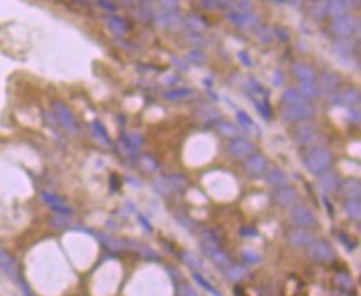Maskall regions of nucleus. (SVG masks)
<instances>
[{
    "label": "nucleus",
    "mask_w": 361,
    "mask_h": 296,
    "mask_svg": "<svg viewBox=\"0 0 361 296\" xmlns=\"http://www.w3.org/2000/svg\"><path fill=\"white\" fill-rule=\"evenodd\" d=\"M333 156L332 152L325 149V147H315L306 152L305 159H304V166L310 174H323L328 167L332 166Z\"/></svg>",
    "instance_id": "f257e3e1"
},
{
    "label": "nucleus",
    "mask_w": 361,
    "mask_h": 296,
    "mask_svg": "<svg viewBox=\"0 0 361 296\" xmlns=\"http://www.w3.org/2000/svg\"><path fill=\"white\" fill-rule=\"evenodd\" d=\"M52 109H53V113H55V118L60 121V124L63 128L73 134L78 133V123H76L75 116H73V113L70 111V108H66L65 104L60 101H55L52 104Z\"/></svg>",
    "instance_id": "f03ea898"
},
{
    "label": "nucleus",
    "mask_w": 361,
    "mask_h": 296,
    "mask_svg": "<svg viewBox=\"0 0 361 296\" xmlns=\"http://www.w3.org/2000/svg\"><path fill=\"white\" fill-rule=\"evenodd\" d=\"M308 255L313 262L316 263H333L335 262V252L333 248L325 242H315L313 245L308 247Z\"/></svg>",
    "instance_id": "7ed1b4c3"
},
{
    "label": "nucleus",
    "mask_w": 361,
    "mask_h": 296,
    "mask_svg": "<svg viewBox=\"0 0 361 296\" xmlns=\"http://www.w3.org/2000/svg\"><path fill=\"white\" fill-rule=\"evenodd\" d=\"M290 219L298 227H315L316 225V217L313 214V210L305 207V205H295V207L290 210Z\"/></svg>",
    "instance_id": "20e7f679"
},
{
    "label": "nucleus",
    "mask_w": 361,
    "mask_h": 296,
    "mask_svg": "<svg viewBox=\"0 0 361 296\" xmlns=\"http://www.w3.org/2000/svg\"><path fill=\"white\" fill-rule=\"evenodd\" d=\"M313 116V109L310 106H288L282 111V119L286 123H296V121L308 119Z\"/></svg>",
    "instance_id": "39448f33"
},
{
    "label": "nucleus",
    "mask_w": 361,
    "mask_h": 296,
    "mask_svg": "<svg viewBox=\"0 0 361 296\" xmlns=\"http://www.w3.org/2000/svg\"><path fill=\"white\" fill-rule=\"evenodd\" d=\"M354 28H356V20L353 17H346V15L335 17V20L332 22V30L340 36H350Z\"/></svg>",
    "instance_id": "423d86ee"
},
{
    "label": "nucleus",
    "mask_w": 361,
    "mask_h": 296,
    "mask_svg": "<svg viewBox=\"0 0 361 296\" xmlns=\"http://www.w3.org/2000/svg\"><path fill=\"white\" fill-rule=\"evenodd\" d=\"M229 152L236 159H244V157H248L254 152V144L250 141L244 139V137H237L229 144Z\"/></svg>",
    "instance_id": "0eeeda50"
},
{
    "label": "nucleus",
    "mask_w": 361,
    "mask_h": 296,
    "mask_svg": "<svg viewBox=\"0 0 361 296\" xmlns=\"http://www.w3.org/2000/svg\"><path fill=\"white\" fill-rule=\"evenodd\" d=\"M227 18H229V22H232L234 25H237V27L240 28L252 27V25H256L258 22L257 15L244 13V12H229L227 13Z\"/></svg>",
    "instance_id": "6e6552de"
},
{
    "label": "nucleus",
    "mask_w": 361,
    "mask_h": 296,
    "mask_svg": "<svg viewBox=\"0 0 361 296\" xmlns=\"http://www.w3.org/2000/svg\"><path fill=\"white\" fill-rule=\"evenodd\" d=\"M246 169L250 176H260L265 169H267V161L262 154H254L252 157H248L246 162Z\"/></svg>",
    "instance_id": "1a4fd4ad"
},
{
    "label": "nucleus",
    "mask_w": 361,
    "mask_h": 296,
    "mask_svg": "<svg viewBox=\"0 0 361 296\" xmlns=\"http://www.w3.org/2000/svg\"><path fill=\"white\" fill-rule=\"evenodd\" d=\"M333 103L335 104H348V106L358 104L360 103V91L354 88H346L343 93L333 96Z\"/></svg>",
    "instance_id": "9d476101"
},
{
    "label": "nucleus",
    "mask_w": 361,
    "mask_h": 296,
    "mask_svg": "<svg viewBox=\"0 0 361 296\" xmlns=\"http://www.w3.org/2000/svg\"><path fill=\"white\" fill-rule=\"evenodd\" d=\"M156 22L161 27H172L179 22V13L176 8H164L156 15Z\"/></svg>",
    "instance_id": "9b49d317"
},
{
    "label": "nucleus",
    "mask_w": 361,
    "mask_h": 296,
    "mask_svg": "<svg viewBox=\"0 0 361 296\" xmlns=\"http://www.w3.org/2000/svg\"><path fill=\"white\" fill-rule=\"evenodd\" d=\"M288 240H290L292 245L298 247V248L310 247V245H313V243L316 242L315 237H313L310 232H294V234H290Z\"/></svg>",
    "instance_id": "f8f14e48"
},
{
    "label": "nucleus",
    "mask_w": 361,
    "mask_h": 296,
    "mask_svg": "<svg viewBox=\"0 0 361 296\" xmlns=\"http://www.w3.org/2000/svg\"><path fill=\"white\" fill-rule=\"evenodd\" d=\"M282 99L288 106H306V101H308V99L300 91H296V89H286V91H284Z\"/></svg>",
    "instance_id": "ddd939ff"
},
{
    "label": "nucleus",
    "mask_w": 361,
    "mask_h": 296,
    "mask_svg": "<svg viewBox=\"0 0 361 296\" xmlns=\"http://www.w3.org/2000/svg\"><path fill=\"white\" fill-rule=\"evenodd\" d=\"M275 200L280 205H292L296 200V190L294 187H284L275 192Z\"/></svg>",
    "instance_id": "4468645a"
},
{
    "label": "nucleus",
    "mask_w": 361,
    "mask_h": 296,
    "mask_svg": "<svg viewBox=\"0 0 361 296\" xmlns=\"http://www.w3.org/2000/svg\"><path fill=\"white\" fill-rule=\"evenodd\" d=\"M294 73L296 75V78H300L302 83H313L316 78L313 68H310L308 65H304V63H296V65H294Z\"/></svg>",
    "instance_id": "2eb2a0df"
},
{
    "label": "nucleus",
    "mask_w": 361,
    "mask_h": 296,
    "mask_svg": "<svg viewBox=\"0 0 361 296\" xmlns=\"http://www.w3.org/2000/svg\"><path fill=\"white\" fill-rule=\"evenodd\" d=\"M340 84V78L336 75H333V73H325L322 78H320V91L323 93H333L336 91Z\"/></svg>",
    "instance_id": "dca6fc26"
},
{
    "label": "nucleus",
    "mask_w": 361,
    "mask_h": 296,
    "mask_svg": "<svg viewBox=\"0 0 361 296\" xmlns=\"http://www.w3.org/2000/svg\"><path fill=\"white\" fill-rule=\"evenodd\" d=\"M42 197H44L45 202L48 204L53 210H56V212H60V214H72V209L66 207V205L62 202V199L56 197V195L48 194V192H44V194H42Z\"/></svg>",
    "instance_id": "f3484780"
},
{
    "label": "nucleus",
    "mask_w": 361,
    "mask_h": 296,
    "mask_svg": "<svg viewBox=\"0 0 361 296\" xmlns=\"http://www.w3.org/2000/svg\"><path fill=\"white\" fill-rule=\"evenodd\" d=\"M108 27L111 28L113 33L120 35V36H123L126 31L130 30L128 22H126L124 18H121V17H110L108 18Z\"/></svg>",
    "instance_id": "a211bd4d"
},
{
    "label": "nucleus",
    "mask_w": 361,
    "mask_h": 296,
    "mask_svg": "<svg viewBox=\"0 0 361 296\" xmlns=\"http://www.w3.org/2000/svg\"><path fill=\"white\" fill-rule=\"evenodd\" d=\"M265 181H267L268 186H272V187H282L286 184V174L284 171H280V169H274V171H270L267 174Z\"/></svg>",
    "instance_id": "6ab92c4d"
},
{
    "label": "nucleus",
    "mask_w": 361,
    "mask_h": 296,
    "mask_svg": "<svg viewBox=\"0 0 361 296\" xmlns=\"http://www.w3.org/2000/svg\"><path fill=\"white\" fill-rule=\"evenodd\" d=\"M313 134H315V126L305 124L302 126V128H298V131L295 133V139L296 142H300V144H306V142H312Z\"/></svg>",
    "instance_id": "aec40b11"
},
{
    "label": "nucleus",
    "mask_w": 361,
    "mask_h": 296,
    "mask_svg": "<svg viewBox=\"0 0 361 296\" xmlns=\"http://www.w3.org/2000/svg\"><path fill=\"white\" fill-rule=\"evenodd\" d=\"M320 187L328 190V192H333V190H336V187H338V177H336V174H333V172L322 174V177H320Z\"/></svg>",
    "instance_id": "412c9836"
},
{
    "label": "nucleus",
    "mask_w": 361,
    "mask_h": 296,
    "mask_svg": "<svg viewBox=\"0 0 361 296\" xmlns=\"http://www.w3.org/2000/svg\"><path fill=\"white\" fill-rule=\"evenodd\" d=\"M343 192L344 195H348L350 199H354L358 200L360 194H361V186L356 179H350V181L343 182Z\"/></svg>",
    "instance_id": "4be33fe9"
},
{
    "label": "nucleus",
    "mask_w": 361,
    "mask_h": 296,
    "mask_svg": "<svg viewBox=\"0 0 361 296\" xmlns=\"http://www.w3.org/2000/svg\"><path fill=\"white\" fill-rule=\"evenodd\" d=\"M333 283H335L340 290H343V292H350V290H353V278L350 277L348 273H344V272L335 275Z\"/></svg>",
    "instance_id": "5701e85b"
},
{
    "label": "nucleus",
    "mask_w": 361,
    "mask_h": 296,
    "mask_svg": "<svg viewBox=\"0 0 361 296\" xmlns=\"http://www.w3.org/2000/svg\"><path fill=\"white\" fill-rule=\"evenodd\" d=\"M237 119L246 131H250V133H260L258 126H256V123L250 119V116H248L246 111H237Z\"/></svg>",
    "instance_id": "b1692460"
},
{
    "label": "nucleus",
    "mask_w": 361,
    "mask_h": 296,
    "mask_svg": "<svg viewBox=\"0 0 361 296\" xmlns=\"http://www.w3.org/2000/svg\"><path fill=\"white\" fill-rule=\"evenodd\" d=\"M344 210H346L348 217L352 220H360L361 219V205H360V200H354V199H350L346 204H344Z\"/></svg>",
    "instance_id": "393cba45"
},
{
    "label": "nucleus",
    "mask_w": 361,
    "mask_h": 296,
    "mask_svg": "<svg viewBox=\"0 0 361 296\" xmlns=\"http://www.w3.org/2000/svg\"><path fill=\"white\" fill-rule=\"evenodd\" d=\"M194 91L190 88H174L171 91H166L164 93V98L169 99V101H178L180 98H186V96H190Z\"/></svg>",
    "instance_id": "a878e982"
},
{
    "label": "nucleus",
    "mask_w": 361,
    "mask_h": 296,
    "mask_svg": "<svg viewBox=\"0 0 361 296\" xmlns=\"http://www.w3.org/2000/svg\"><path fill=\"white\" fill-rule=\"evenodd\" d=\"M348 7V3L346 2H326L325 3V8H326V12L330 13V15H335V17H342V15L346 12V8Z\"/></svg>",
    "instance_id": "bb28decb"
},
{
    "label": "nucleus",
    "mask_w": 361,
    "mask_h": 296,
    "mask_svg": "<svg viewBox=\"0 0 361 296\" xmlns=\"http://www.w3.org/2000/svg\"><path fill=\"white\" fill-rule=\"evenodd\" d=\"M247 275V270L244 268L242 265H234L227 270V280H230V282H240V280Z\"/></svg>",
    "instance_id": "cd10ccee"
},
{
    "label": "nucleus",
    "mask_w": 361,
    "mask_h": 296,
    "mask_svg": "<svg viewBox=\"0 0 361 296\" xmlns=\"http://www.w3.org/2000/svg\"><path fill=\"white\" fill-rule=\"evenodd\" d=\"M98 239L102 240L106 247L113 248V250H121V248H126V245H128V242L113 239V237H108V235H98Z\"/></svg>",
    "instance_id": "c85d7f7f"
},
{
    "label": "nucleus",
    "mask_w": 361,
    "mask_h": 296,
    "mask_svg": "<svg viewBox=\"0 0 361 296\" xmlns=\"http://www.w3.org/2000/svg\"><path fill=\"white\" fill-rule=\"evenodd\" d=\"M168 181L171 184L172 190H182L188 187V179L180 174H171V176H168Z\"/></svg>",
    "instance_id": "c756f323"
},
{
    "label": "nucleus",
    "mask_w": 361,
    "mask_h": 296,
    "mask_svg": "<svg viewBox=\"0 0 361 296\" xmlns=\"http://www.w3.org/2000/svg\"><path fill=\"white\" fill-rule=\"evenodd\" d=\"M180 257H182V260H184L186 265L190 267L192 270H200V268H202V263H200V262L198 260V257H196L194 253H190V252H182V253H180Z\"/></svg>",
    "instance_id": "7c9ffc66"
},
{
    "label": "nucleus",
    "mask_w": 361,
    "mask_h": 296,
    "mask_svg": "<svg viewBox=\"0 0 361 296\" xmlns=\"http://www.w3.org/2000/svg\"><path fill=\"white\" fill-rule=\"evenodd\" d=\"M194 280H196V282H198V283L200 285V287H202V288L206 290L207 293H210L212 296H222V293L219 292V290L212 287V285H210L209 282H207L206 278H202V277H200L199 273H194Z\"/></svg>",
    "instance_id": "2f4dec72"
},
{
    "label": "nucleus",
    "mask_w": 361,
    "mask_h": 296,
    "mask_svg": "<svg viewBox=\"0 0 361 296\" xmlns=\"http://www.w3.org/2000/svg\"><path fill=\"white\" fill-rule=\"evenodd\" d=\"M92 128H93L94 136H96L98 139L103 142V144H110L108 133H106V131H104V128L102 126V123H98V121H93V123H92Z\"/></svg>",
    "instance_id": "473e14b6"
},
{
    "label": "nucleus",
    "mask_w": 361,
    "mask_h": 296,
    "mask_svg": "<svg viewBox=\"0 0 361 296\" xmlns=\"http://www.w3.org/2000/svg\"><path fill=\"white\" fill-rule=\"evenodd\" d=\"M300 93L304 94V96L308 99V98H315L320 94V89L315 86V83H302V88H300Z\"/></svg>",
    "instance_id": "72a5a7b5"
},
{
    "label": "nucleus",
    "mask_w": 361,
    "mask_h": 296,
    "mask_svg": "<svg viewBox=\"0 0 361 296\" xmlns=\"http://www.w3.org/2000/svg\"><path fill=\"white\" fill-rule=\"evenodd\" d=\"M124 142L128 144L131 149H138L140 146H142V136L138 133H131L124 136Z\"/></svg>",
    "instance_id": "f704fd0d"
},
{
    "label": "nucleus",
    "mask_w": 361,
    "mask_h": 296,
    "mask_svg": "<svg viewBox=\"0 0 361 296\" xmlns=\"http://www.w3.org/2000/svg\"><path fill=\"white\" fill-rule=\"evenodd\" d=\"M254 106H256L258 113L262 114V118H265V119L272 118V109L268 108V104L265 103V101H260V99H256V101H254Z\"/></svg>",
    "instance_id": "c9c22d12"
},
{
    "label": "nucleus",
    "mask_w": 361,
    "mask_h": 296,
    "mask_svg": "<svg viewBox=\"0 0 361 296\" xmlns=\"http://www.w3.org/2000/svg\"><path fill=\"white\" fill-rule=\"evenodd\" d=\"M199 113H202L200 116H202L206 121H217V119H219V111H216L214 108H210V106H202Z\"/></svg>",
    "instance_id": "e433bc0d"
},
{
    "label": "nucleus",
    "mask_w": 361,
    "mask_h": 296,
    "mask_svg": "<svg viewBox=\"0 0 361 296\" xmlns=\"http://www.w3.org/2000/svg\"><path fill=\"white\" fill-rule=\"evenodd\" d=\"M134 248H136L138 252L141 253L142 257H148V258H154V260H158V258H159V255H158V253H156L154 250H152L151 247H146V245H140V243H138V245H136Z\"/></svg>",
    "instance_id": "4c0bfd02"
},
{
    "label": "nucleus",
    "mask_w": 361,
    "mask_h": 296,
    "mask_svg": "<svg viewBox=\"0 0 361 296\" xmlns=\"http://www.w3.org/2000/svg\"><path fill=\"white\" fill-rule=\"evenodd\" d=\"M244 255V260H247V263H252V265H256V263H260V257L257 253H254L250 250H246L242 253Z\"/></svg>",
    "instance_id": "58836bf2"
},
{
    "label": "nucleus",
    "mask_w": 361,
    "mask_h": 296,
    "mask_svg": "<svg viewBox=\"0 0 361 296\" xmlns=\"http://www.w3.org/2000/svg\"><path fill=\"white\" fill-rule=\"evenodd\" d=\"M188 58L192 63H196V65H200V63H204L206 61V56L202 53H199L198 50H194V51H190V53L188 55Z\"/></svg>",
    "instance_id": "ea45409f"
},
{
    "label": "nucleus",
    "mask_w": 361,
    "mask_h": 296,
    "mask_svg": "<svg viewBox=\"0 0 361 296\" xmlns=\"http://www.w3.org/2000/svg\"><path fill=\"white\" fill-rule=\"evenodd\" d=\"M189 27L190 28H198V30H202L206 27V23H204V20L200 18V17H190L189 18Z\"/></svg>",
    "instance_id": "a19ab883"
},
{
    "label": "nucleus",
    "mask_w": 361,
    "mask_h": 296,
    "mask_svg": "<svg viewBox=\"0 0 361 296\" xmlns=\"http://www.w3.org/2000/svg\"><path fill=\"white\" fill-rule=\"evenodd\" d=\"M142 162H146V171L148 172H154V171H158V169H159V166L154 162V159H151L150 156L142 157Z\"/></svg>",
    "instance_id": "79ce46f5"
},
{
    "label": "nucleus",
    "mask_w": 361,
    "mask_h": 296,
    "mask_svg": "<svg viewBox=\"0 0 361 296\" xmlns=\"http://www.w3.org/2000/svg\"><path fill=\"white\" fill-rule=\"evenodd\" d=\"M178 295L179 296H198V293H196L190 287H188V285H180Z\"/></svg>",
    "instance_id": "37998d69"
},
{
    "label": "nucleus",
    "mask_w": 361,
    "mask_h": 296,
    "mask_svg": "<svg viewBox=\"0 0 361 296\" xmlns=\"http://www.w3.org/2000/svg\"><path fill=\"white\" fill-rule=\"evenodd\" d=\"M220 131H222V133H226V134H236L237 133V129L234 128L232 124H227V123L220 124Z\"/></svg>",
    "instance_id": "c03bdc74"
},
{
    "label": "nucleus",
    "mask_w": 361,
    "mask_h": 296,
    "mask_svg": "<svg viewBox=\"0 0 361 296\" xmlns=\"http://www.w3.org/2000/svg\"><path fill=\"white\" fill-rule=\"evenodd\" d=\"M240 235L242 237H258L257 230L256 229H248V227H244V229H240Z\"/></svg>",
    "instance_id": "a18cd8bd"
},
{
    "label": "nucleus",
    "mask_w": 361,
    "mask_h": 296,
    "mask_svg": "<svg viewBox=\"0 0 361 296\" xmlns=\"http://www.w3.org/2000/svg\"><path fill=\"white\" fill-rule=\"evenodd\" d=\"M98 7H102L106 12H116V5L110 2H98Z\"/></svg>",
    "instance_id": "49530a36"
},
{
    "label": "nucleus",
    "mask_w": 361,
    "mask_h": 296,
    "mask_svg": "<svg viewBox=\"0 0 361 296\" xmlns=\"http://www.w3.org/2000/svg\"><path fill=\"white\" fill-rule=\"evenodd\" d=\"M238 58H240L242 63H244L246 66H252V60L248 58V55L246 53V51H240V53H238Z\"/></svg>",
    "instance_id": "de8ad7c7"
},
{
    "label": "nucleus",
    "mask_w": 361,
    "mask_h": 296,
    "mask_svg": "<svg viewBox=\"0 0 361 296\" xmlns=\"http://www.w3.org/2000/svg\"><path fill=\"white\" fill-rule=\"evenodd\" d=\"M140 224H141L142 227H144V229H146L148 232H151V230H152V227H151L150 224H148V222H146V219H144V217H141V215H140Z\"/></svg>",
    "instance_id": "09e8293b"
},
{
    "label": "nucleus",
    "mask_w": 361,
    "mask_h": 296,
    "mask_svg": "<svg viewBox=\"0 0 361 296\" xmlns=\"http://www.w3.org/2000/svg\"><path fill=\"white\" fill-rule=\"evenodd\" d=\"M250 5V2H237V7H240V10H248Z\"/></svg>",
    "instance_id": "8fccbe9b"
},
{
    "label": "nucleus",
    "mask_w": 361,
    "mask_h": 296,
    "mask_svg": "<svg viewBox=\"0 0 361 296\" xmlns=\"http://www.w3.org/2000/svg\"><path fill=\"white\" fill-rule=\"evenodd\" d=\"M280 78H284V75H282L280 71H277V73H275V76H274V81H275V84H277V86H280V84H282V83H280Z\"/></svg>",
    "instance_id": "3c124183"
},
{
    "label": "nucleus",
    "mask_w": 361,
    "mask_h": 296,
    "mask_svg": "<svg viewBox=\"0 0 361 296\" xmlns=\"http://www.w3.org/2000/svg\"><path fill=\"white\" fill-rule=\"evenodd\" d=\"M350 118L353 121H360V113L358 111H350Z\"/></svg>",
    "instance_id": "603ef678"
},
{
    "label": "nucleus",
    "mask_w": 361,
    "mask_h": 296,
    "mask_svg": "<svg viewBox=\"0 0 361 296\" xmlns=\"http://www.w3.org/2000/svg\"><path fill=\"white\" fill-rule=\"evenodd\" d=\"M200 5H202V7H217V5H219V3H217V2H200Z\"/></svg>",
    "instance_id": "864d4df0"
},
{
    "label": "nucleus",
    "mask_w": 361,
    "mask_h": 296,
    "mask_svg": "<svg viewBox=\"0 0 361 296\" xmlns=\"http://www.w3.org/2000/svg\"><path fill=\"white\" fill-rule=\"evenodd\" d=\"M162 7H178V2H161Z\"/></svg>",
    "instance_id": "5fc2aeb1"
}]
</instances>
